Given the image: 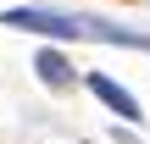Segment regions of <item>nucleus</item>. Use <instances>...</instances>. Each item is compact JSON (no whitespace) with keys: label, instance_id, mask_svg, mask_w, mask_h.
<instances>
[{"label":"nucleus","instance_id":"1","mask_svg":"<svg viewBox=\"0 0 150 144\" xmlns=\"http://www.w3.org/2000/svg\"><path fill=\"white\" fill-rule=\"evenodd\" d=\"M89 94H95V100H106V105H111L122 122H139V117H145V111H139V100H134L122 83H111L106 72H89Z\"/></svg>","mask_w":150,"mask_h":144},{"label":"nucleus","instance_id":"2","mask_svg":"<svg viewBox=\"0 0 150 144\" xmlns=\"http://www.w3.org/2000/svg\"><path fill=\"white\" fill-rule=\"evenodd\" d=\"M33 72H39L50 89H67V83H72V67H67V55H61V50H39Z\"/></svg>","mask_w":150,"mask_h":144}]
</instances>
